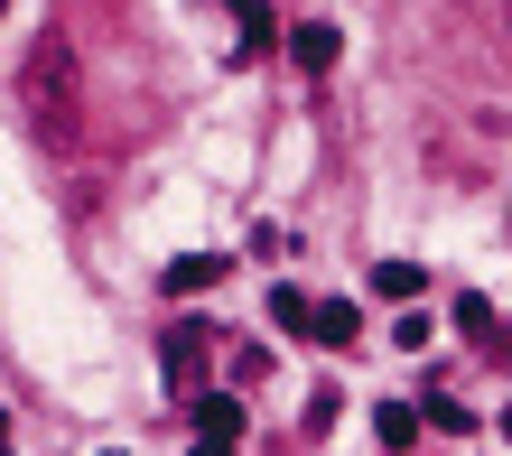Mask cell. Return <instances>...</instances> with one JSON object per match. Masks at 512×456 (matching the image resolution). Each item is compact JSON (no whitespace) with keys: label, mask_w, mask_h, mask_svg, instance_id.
<instances>
[{"label":"cell","mask_w":512,"mask_h":456,"mask_svg":"<svg viewBox=\"0 0 512 456\" xmlns=\"http://www.w3.org/2000/svg\"><path fill=\"white\" fill-rule=\"evenodd\" d=\"M419 419H429V429H447V438L475 429V410H457V401H419Z\"/></svg>","instance_id":"cell-11"},{"label":"cell","mask_w":512,"mask_h":456,"mask_svg":"<svg viewBox=\"0 0 512 456\" xmlns=\"http://www.w3.org/2000/svg\"><path fill=\"white\" fill-rule=\"evenodd\" d=\"M196 438H243V401H196Z\"/></svg>","instance_id":"cell-8"},{"label":"cell","mask_w":512,"mask_h":456,"mask_svg":"<svg viewBox=\"0 0 512 456\" xmlns=\"http://www.w3.org/2000/svg\"><path fill=\"white\" fill-rule=\"evenodd\" d=\"M215 280H224V252H177V261H168V298H177V289L196 298V289H215Z\"/></svg>","instance_id":"cell-4"},{"label":"cell","mask_w":512,"mask_h":456,"mask_svg":"<svg viewBox=\"0 0 512 456\" xmlns=\"http://www.w3.org/2000/svg\"><path fill=\"white\" fill-rule=\"evenodd\" d=\"M336 28H326V19H308V28H289V56H298V66H308V75H326V66H336Z\"/></svg>","instance_id":"cell-3"},{"label":"cell","mask_w":512,"mask_h":456,"mask_svg":"<svg viewBox=\"0 0 512 456\" xmlns=\"http://www.w3.org/2000/svg\"><path fill=\"white\" fill-rule=\"evenodd\" d=\"M159 363H168V382H177V391H196V382H205V363H215V326H177Z\"/></svg>","instance_id":"cell-2"},{"label":"cell","mask_w":512,"mask_h":456,"mask_svg":"<svg viewBox=\"0 0 512 456\" xmlns=\"http://www.w3.org/2000/svg\"><path fill=\"white\" fill-rule=\"evenodd\" d=\"M308 336H317V345H354V336H364V317H354V298H326Z\"/></svg>","instance_id":"cell-6"},{"label":"cell","mask_w":512,"mask_h":456,"mask_svg":"<svg viewBox=\"0 0 512 456\" xmlns=\"http://www.w3.org/2000/svg\"><path fill=\"white\" fill-rule=\"evenodd\" d=\"M0 10H10V0H0Z\"/></svg>","instance_id":"cell-17"},{"label":"cell","mask_w":512,"mask_h":456,"mask_svg":"<svg viewBox=\"0 0 512 456\" xmlns=\"http://www.w3.org/2000/svg\"><path fill=\"white\" fill-rule=\"evenodd\" d=\"M270 317H280V326H298V336H308V326H317V298H308V289H270Z\"/></svg>","instance_id":"cell-10"},{"label":"cell","mask_w":512,"mask_h":456,"mask_svg":"<svg viewBox=\"0 0 512 456\" xmlns=\"http://www.w3.org/2000/svg\"><path fill=\"white\" fill-rule=\"evenodd\" d=\"M419 289H429L419 261H373V298H419Z\"/></svg>","instance_id":"cell-7"},{"label":"cell","mask_w":512,"mask_h":456,"mask_svg":"<svg viewBox=\"0 0 512 456\" xmlns=\"http://www.w3.org/2000/svg\"><path fill=\"white\" fill-rule=\"evenodd\" d=\"M196 456H233V438H196Z\"/></svg>","instance_id":"cell-12"},{"label":"cell","mask_w":512,"mask_h":456,"mask_svg":"<svg viewBox=\"0 0 512 456\" xmlns=\"http://www.w3.org/2000/svg\"><path fill=\"white\" fill-rule=\"evenodd\" d=\"M503 363H512V326H503Z\"/></svg>","instance_id":"cell-15"},{"label":"cell","mask_w":512,"mask_h":456,"mask_svg":"<svg viewBox=\"0 0 512 456\" xmlns=\"http://www.w3.org/2000/svg\"><path fill=\"white\" fill-rule=\"evenodd\" d=\"M0 456H10V419H0Z\"/></svg>","instance_id":"cell-13"},{"label":"cell","mask_w":512,"mask_h":456,"mask_svg":"<svg viewBox=\"0 0 512 456\" xmlns=\"http://www.w3.org/2000/svg\"><path fill=\"white\" fill-rule=\"evenodd\" d=\"M373 429H382V447H410L419 429H429V419H419L410 401H382V410H373Z\"/></svg>","instance_id":"cell-9"},{"label":"cell","mask_w":512,"mask_h":456,"mask_svg":"<svg viewBox=\"0 0 512 456\" xmlns=\"http://www.w3.org/2000/svg\"><path fill=\"white\" fill-rule=\"evenodd\" d=\"M19 121L38 149H75L84 140V56L66 28H38L28 38V66H19Z\"/></svg>","instance_id":"cell-1"},{"label":"cell","mask_w":512,"mask_h":456,"mask_svg":"<svg viewBox=\"0 0 512 456\" xmlns=\"http://www.w3.org/2000/svg\"><path fill=\"white\" fill-rule=\"evenodd\" d=\"M503 38H512V0H503Z\"/></svg>","instance_id":"cell-14"},{"label":"cell","mask_w":512,"mask_h":456,"mask_svg":"<svg viewBox=\"0 0 512 456\" xmlns=\"http://www.w3.org/2000/svg\"><path fill=\"white\" fill-rule=\"evenodd\" d=\"M280 38H289V28H280V19H270V10H261V0H243V38H233V56H243V66H252V56H270V47H280Z\"/></svg>","instance_id":"cell-5"},{"label":"cell","mask_w":512,"mask_h":456,"mask_svg":"<svg viewBox=\"0 0 512 456\" xmlns=\"http://www.w3.org/2000/svg\"><path fill=\"white\" fill-rule=\"evenodd\" d=\"M503 438H512V410H503Z\"/></svg>","instance_id":"cell-16"}]
</instances>
